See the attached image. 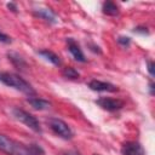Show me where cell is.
Here are the masks:
<instances>
[{"instance_id": "1", "label": "cell", "mask_w": 155, "mask_h": 155, "mask_svg": "<svg viewBox=\"0 0 155 155\" xmlns=\"http://www.w3.org/2000/svg\"><path fill=\"white\" fill-rule=\"evenodd\" d=\"M0 81L8 87H12L17 91H21L28 94L29 97L35 94V90L33 88V86L28 81H25L23 78H21L19 75L15 73H7V71L0 73Z\"/></svg>"}, {"instance_id": "2", "label": "cell", "mask_w": 155, "mask_h": 155, "mask_svg": "<svg viewBox=\"0 0 155 155\" xmlns=\"http://www.w3.org/2000/svg\"><path fill=\"white\" fill-rule=\"evenodd\" d=\"M0 151L7 155H31L29 145L22 144L2 133H0Z\"/></svg>"}, {"instance_id": "3", "label": "cell", "mask_w": 155, "mask_h": 155, "mask_svg": "<svg viewBox=\"0 0 155 155\" xmlns=\"http://www.w3.org/2000/svg\"><path fill=\"white\" fill-rule=\"evenodd\" d=\"M12 115L15 116L16 120H18L19 122H22L23 125H25L27 127L33 130L34 132H38V133L41 132V126H40L39 120L34 115H31L30 113H28V111H25L21 108H13L12 109Z\"/></svg>"}, {"instance_id": "4", "label": "cell", "mask_w": 155, "mask_h": 155, "mask_svg": "<svg viewBox=\"0 0 155 155\" xmlns=\"http://www.w3.org/2000/svg\"><path fill=\"white\" fill-rule=\"evenodd\" d=\"M48 126L52 130V132L54 134H57L58 137L63 138V139H71L74 133L71 131V128L68 126L67 122H64L61 119L57 117H52L48 120Z\"/></svg>"}, {"instance_id": "5", "label": "cell", "mask_w": 155, "mask_h": 155, "mask_svg": "<svg viewBox=\"0 0 155 155\" xmlns=\"http://www.w3.org/2000/svg\"><path fill=\"white\" fill-rule=\"evenodd\" d=\"M96 104L99 105L102 109L107 111H116L120 110L124 107V102L121 99L116 98H109V97H102L96 101Z\"/></svg>"}, {"instance_id": "6", "label": "cell", "mask_w": 155, "mask_h": 155, "mask_svg": "<svg viewBox=\"0 0 155 155\" xmlns=\"http://www.w3.org/2000/svg\"><path fill=\"white\" fill-rule=\"evenodd\" d=\"M122 155H144L145 151L138 142H126L121 147Z\"/></svg>"}, {"instance_id": "7", "label": "cell", "mask_w": 155, "mask_h": 155, "mask_svg": "<svg viewBox=\"0 0 155 155\" xmlns=\"http://www.w3.org/2000/svg\"><path fill=\"white\" fill-rule=\"evenodd\" d=\"M88 87L92 91L97 92H116L117 87L110 82L107 81H101V80H92L88 82Z\"/></svg>"}, {"instance_id": "8", "label": "cell", "mask_w": 155, "mask_h": 155, "mask_svg": "<svg viewBox=\"0 0 155 155\" xmlns=\"http://www.w3.org/2000/svg\"><path fill=\"white\" fill-rule=\"evenodd\" d=\"M67 44H68V50H69V52L71 53L73 58H74L76 62H81V63L86 62L85 54L82 53V51H81L80 46L75 42V40H74V39H71V38L67 39Z\"/></svg>"}, {"instance_id": "9", "label": "cell", "mask_w": 155, "mask_h": 155, "mask_svg": "<svg viewBox=\"0 0 155 155\" xmlns=\"http://www.w3.org/2000/svg\"><path fill=\"white\" fill-rule=\"evenodd\" d=\"M34 15L46 22H50V23H56L57 22V17L54 15V12L48 8V7H39V8H35L34 10Z\"/></svg>"}, {"instance_id": "10", "label": "cell", "mask_w": 155, "mask_h": 155, "mask_svg": "<svg viewBox=\"0 0 155 155\" xmlns=\"http://www.w3.org/2000/svg\"><path fill=\"white\" fill-rule=\"evenodd\" d=\"M27 102L29 103V105L36 110H46L51 107V103L44 98H39V97H29L27 99Z\"/></svg>"}, {"instance_id": "11", "label": "cell", "mask_w": 155, "mask_h": 155, "mask_svg": "<svg viewBox=\"0 0 155 155\" xmlns=\"http://www.w3.org/2000/svg\"><path fill=\"white\" fill-rule=\"evenodd\" d=\"M39 54L40 56H42L46 61H48L50 63H52L53 65H61V58L54 53V52H52V51H50V50H41V51H39Z\"/></svg>"}, {"instance_id": "12", "label": "cell", "mask_w": 155, "mask_h": 155, "mask_svg": "<svg viewBox=\"0 0 155 155\" xmlns=\"http://www.w3.org/2000/svg\"><path fill=\"white\" fill-rule=\"evenodd\" d=\"M102 11L107 16H116V15H119V7L113 1H105V2H103Z\"/></svg>"}, {"instance_id": "13", "label": "cell", "mask_w": 155, "mask_h": 155, "mask_svg": "<svg viewBox=\"0 0 155 155\" xmlns=\"http://www.w3.org/2000/svg\"><path fill=\"white\" fill-rule=\"evenodd\" d=\"M7 57H8V59L11 61V63L16 68H18V69H24L25 68V61L18 53H16V52H8L7 53Z\"/></svg>"}, {"instance_id": "14", "label": "cell", "mask_w": 155, "mask_h": 155, "mask_svg": "<svg viewBox=\"0 0 155 155\" xmlns=\"http://www.w3.org/2000/svg\"><path fill=\"white\" fill-rule=\"evenodd\" d=\"M62 75H63L64 78H67V79H70V80L79 79V76H80L79 71H78L75 68H73V67H65V68L62 70Z\"/></svg>"}, {"instance_id": "15", "label": "cell", "mask_w": 155, "mask_h": 155, "mask_svg": "<svg viewBox=\"0 0 155 155\" xmlns=\"http://www.w3.org/2000/svg\"><path fill=\"white\" fill-rule=\"evenodd\" d=\"M117 42L121 45V46H128L131 44V39L128 36H119L117 38Z\"/></svg>"}, {"instance_id": "16", "label": "cell", "mask_w": 155, "mask_h": 155, "mask_svg": "<svg viewBox=\"0 0 155 155\" xmlns=\"http://www.w3.org/2000/svg\"><path fill=\"white\" fill-rule=\"evenodd\" d=\"M0 42H2V44H10L11 42V38L8 35H6V34H4V33L0 31Z\"/></svg>"}, {"instance_id": "17", "label": "cell", "mask_w": 155, "mask_h": 155, "mask_svg": "<svg viewBox=\"0 0 155 155\" xmlns=\"http://www.w3.org/2000/svg\"><path fill=\"white\" fill-rule=\"evenodd\" d=\"M134 33H139V34H143V35H148L149 34V30L147 29V28H144V27H137V28H134V30H133Z\"/></svg>"}, {"instance_id": "18", "label": "cell", "mask_w": 155, "mask_h": 155, "mask_svg": "<svg viewBox=\"0 0 155 155\" xmlns=\"http://www.w3.org/2000/svg\"><path fill=\"white\" fill-rule=\"evenodd\" d=\"M148 71H149V74H150L151 76H154V75H155V70H154V62H153V61H149V62H148Z\"/></svg>"}, {"instance_id": "19", "label": "cell", "mask_w": 155, "mask_h": 155, "mask_svg": "<svg viewBox=\"0 0 155 155\" xmlns=\"http://www.w3.org/2000/svg\"><path fill=\"white\" fill-rule=\"evenodd\" d=\"M7 8L11 10L12 12H17V10H18V8H17V5H16L15 2H8V4H7Z\"/></svg>"}, {"instance_id": "20", "label": "cell", "mask_w": 155, "mask_h": 155, "mask_svg": "<svg viewBox=\"0 0 155 155\" xmlns=\"http://www.w3.org/2000/svg\"><path fill=\"white\" fill-rule=\"evenodd\" d=\"M61 155H81V154L76 150H67V151H63Z\"/></svg>"}, {"instance_id": "21", "label": "cell", "mask_w": 155, "mask_h": 155, "mask_svg": "<svg viewBox=\"0 0 155 155\" xmlns=\"http://www.w3.org/2000/svg\"><path fill=\"white\" fill-rule=\"evenodd\" d=\"M90 47H92L91 50H92L93 52H96V53H101V50H99L98 46H96V45H90Z\"/></svg>"}, {"instance_id": "22", "label": "cell", "mask_w": 155, "mask_h": 155, "mask_svg": "<svg viewBox=\"0 0 155 155\" xmlns=\"http://www.w3.org/2000/svg\"><path fill=\"white\" fill-rule=\"evenodd\" d=\"M149 88H150V94L153 96V94H154V84H153V82L149 84Z\"/></svg>"}]
</instances>
